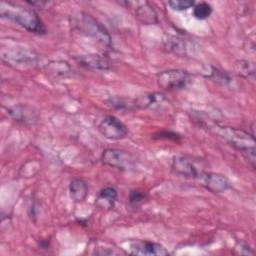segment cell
Returning <instances> with one entry per match:
<instances>
[{"mask_svg":"<svg viewBox=\"0 0 256 256\" xmlns=\"http://www.w3.org/2000/svg\"><path fill=\"white\" fill-rule=\"evenodd\" d=\"M166 102V98L162 93L153 92L139 96L134 101V106L142 109H158Z\"/></svg>","mask_w":256,"mask_h":256,"instance_id":"cell-12","label":"cell"},{"mask_svg":"<svg viewBox=\"0 0 256 256\" xmlns=\"http://www.w3.org/2000/svg\"><path fill=\"white\" fill-rule=\"evenodd\" d=\"M212 76L214 77V79H216L217 82H221L222 84H227L230 81V78L226 73H224L223 71H220L218 69H215V68H213Z\"/></svg>","mask_w":256,"mask_h":256,"instance_id":"cell-25","label":"cell"},{"mask_svg":"<svg viewBox=\"0 0 256 256\" xmlns=\"http://www.w3.org/2000/svg\"><path fill=\"white\" fill-rule=\"evenodd\" d=\"M98 129L105 138L110 140H120L125 138L128 134L126 125L113 115H108L103 118L99 123Z\"/></svg>","mask_w":256,"mask_h":256,"instance_id":"cell-6","label":"cell"},{"mask_svg":"<svg viewBox=\"0 0 256 256\" xmlns=\"http://www.w3.org/2000/svg\"><path fill=\"white\" fill-rule=\"evenodd\" d=\"M146 195L142 192V191H139V190H132L129 194V203L132 205V206H138L139 204H141L144 199H145Z\"/></svg>","mask_w":256,"mask_h":256,"instance_id":"cell-23","label":"cell"},{"mask_svg":"<svg viewBox=\"0 0 256 256\" xmlns=\"http://www.w3.org/2000/svg\"><path fill=\"white\" fill-rule=\"evenodd\" d=\"M75 60L79 65L91 70L106 71L111 68L110 62L108 61V59L98 54H87V55L76 56Z\"/></svg>","mask_w":256,"mask_h":256,"instance_id":"cell-11","label":"cell"},{"mask_svg":"<svg viewBox=\"0 0 256 256\" xmlns=\"http://www.w3.org/2000/svg\"><path fill=\"white\" fill-rule=\"evenodd\" d=\"M172 169L178 175L186 178H192L195 180H198L201 173L203 172L202 170L198 169L193 164V162L183 156H177L173 158Z\"/></svg>","mask_w":256,"mask_h":256,"instance_id":"cell-10","label":"cell"},{"mask_svg":"<svg viewBox=\"0 0 256 256\" xmlns=\"http://www.w3.org/2000/svg\"><path fill=\"white\" fill-rule=\"evenodd\" d=\"M46 71L54 77L63 78L73 74V69L65 61H52L46 65Z\"/></svg>","mask_w":256,"mask_h":256,"instance_id":"cell-16","label":"cell"},{"mask_svg":"<svg viewBox=\"0 0 256 256\" xmlns=\"http://www.w3.org/2000/svg\"><path fill=\"white\" fill-rule=\"evenodd\" d=\"M107 103L109 106H111L113 109L115 110H119V111H126V110H130L132 109V106H134L133 104H130L129 102H127L125 99L121 98V97H113L107 100Z\"/></svg>","mask_w":256,"mask_h":256,"instance_id":"cell-21","label":"cell"},{"mask_svg":"<svg viewBox=\"0 0 256 256\" xmlns=\"http://www.w3.org/2000/svg\"><path fill=\"white\" fill-rule=\"evenodd\" d=\"M129 250L130 253L141 256H163L169 254L163 245L148 240L131 241Z\"/></svg>","mask_w":256,"mask_h":256,"instance_id":"cell-8","label":"cell"},{"mask_svg":"<svg viewBox=\"0 0 256 256\" xmlns=\"http://www.w3.org/2000/svg\"><path fill=\"white\" fill-rule=\"evenodd\" d=\"M165 46L170 52L177 55H184L186 52L183 40L176 36H168V38L165 40Z\"/></svg>","mask_w":256,"mask_h":256,"instance_id":"cell-19","label":"cell"},{"mask_svg":"<svg viewBox=\"0 0 256 256\" xmlns=\"http://www.w3.org/2000/svg\"><path fill=\"white\" fill-rule=\"evenodd\" d=\"M190 75L182 69H169L157 75V84L164 90H180L187 86Z\"/></svg>","mask_w":256,"mask_h":256,"instance_id":"cell-3","label":"cell"},{"mask_svg":"<svg viewBox=\"0 0 256 256\" xmlns=\"http://www.w3.org/2000/svg\"><path fill=\"white\" fill-rule=\"evenodd\" d=\"M69 195L70 198L76 203L84 201L88 195L87 183L80 178L73 179L69 185Z\"/></svg>","mask_w":256,"mask_h":256,"instance_id":"cell-15","label":"cell"},{"mask_svg":"<svg viewBox=\"0 0 256 256\" xmlns=\"http://www.w3.org/2000/svg\"><path fill=\"white\" fill-rule=\"evenodd\" d=\"M0 8V14L2 17L14 21L27 31L39 35L46 33L45 25L34 10L10 2H1Z\"/></svg>","mask_w":256,"mask_h":256,"instance_id":"cell-1","label":"cell"},{"mask_svg":"<svg viewBox=\"0 0 256 256\" xmlns=\"http://www.w3.org/2000/svg\"><path fill=\"white\" fill-rule=\"evenodd\" d=\"M118 193L115 188L113 187H105L101 189L96 197L95 200V205L98 208L104 209V210H110L114 207L115 202L117 200Z\"/></svg>","mask_w":256,"mask_h":256,"instance_id":"cell-14","label":"cell"},{"mask_svg":"<svg viewBox=\"0 0 256 256\" xmlns=\"http://www.w3.org/2000/svg\"><path fill=\"white\" fill-rule=\"evenodd\" d=\"M79 26L81 31H83V33H85L86 35L92 37L93 39H95L96 41L100 42L105 46H110L111 37L109 33L92 16L86 13H82L80 17Z\"/></svg>","mask_w":256,"mask_h":256,"instance_id":"cell-4","label":"cell"},{"mask_svg":"<svg viewBox=\"0 0 256 256\" xmlns=\"http://www.w3.org/2000/svg\"><path fill=\"white\" fill-rule=\"evenodd\" d=\"M136 16L143 24L151 25L157 23V14L148 3H142L141 6L137 7Z\"/></svg>","mask_w":256,"mask_h":256,"instance_id":"cell-17","label":"cell"},{"mask_svg":"<svg viewBox=\"0 0 256 256\" xmlns=\"http://www.w3.org/2000/svg\"><path fill=\"white\" fill-rule=\"evenodd\" d=\"M235 250H237V253L239 254H246V255L253 254V251L251 250V248L246 244H240L239 248H235Z\"/></svg>","mask_w":256,"mask_h":256,"instance_id":"cell-26","label":"cell"},{"mask_svg":"<svg viewBox=\"0 0 256 256\" xmlns=\"http://www.w3.org/2000/svg\"><path fill=\"white\" fill-rule=\"evenodd\" d=\"M101 160L104 165L119 170H129L133 165V158L129 153L115 148L105 149Z\"/></svg>","mask_w":256,"mask_h":256,"instance_id":"cell-7","label":"cell"},{"mask_svg":"<svg viewBox=\"0 0 256 256\" xmlns=\"http://www.w3.org/2000/svg\"><path fill=\"white\" fill-rule=\"evenodd\" d=\"M8 114L18 122H21L26 125H32L36 122V114L32 108L24 105L13 106L8 109Z\"/></svg>","mask_w":256,"mask_h":256,"instance_id":"cell-13","label":"cell"},{"mask_svg":"<svg viewBox=\"0 0 256 256\" xmlns=\"http://www.w3.org/2000/svg\"><path fill=\"white\" fill-rule=\"evenodd\" d=\"M92 254L96 255H118V254H125V252L118 250L117 248H95Z\"/></svg>","mask_w":256,"mask_h":256,"instance_id":"cell-24","label":"cell"},{"mask_svg":"<svg viewBox=\"0 0 256 256\" xmlns=\"http://www.w3.org/2000/svg\"><path fill=\"white\" fill-rule=\"evenodd\" d=\"M198 181L202 186L213 193H222L231 187L229 180L218 173L203 171L198 178Z\"/></svg>","mask_w":256,"mask_h":256,"instance_id":"cell-9","label":"cell"},{"mask_svg":"<svg viewBox=\"0 0 256 256\" xmlns=\"http://www.w3.org/2000/svg\"><path fill=\"white\" fill-rule=\"evenodd\" d=\"M2 60L7 65L13 66L15 68H26L34 66L38 61V57L34 52L26 49H13L3 51Z\"/></svg>","mask_w":256,"mask_h":256,"instance_id":"cell-5","label":"cell"},{"mask_svg":"<svg viewBox=\"0 0 256 256\" xmlns=\"http://www.w3.org/2000/svg\"><path fill=\"white\" fill-rule=\"evenodd\" d=\"M238 75L244 78H253L255 75V64L250 60H239L235 64Z\"/></svg>","mask_w":256,"mask_h":256,"instance_id":"cell-18","label":"cell"},{"mask_svg":"<svg viewBox=\"0 0 256 256\" xmlns=\"http://www.w3.org/2000/svg\"><path fill=\"white\" fill-rule=\"evenodd\" d=\"M194 1L192 0H172L168 2L171 9L176 11H184L194 6Z\"/></svg>","mask_w":256,"mask_h":256,"instance_id":"cell-22","label":"cell"},{"mask_svg":"<svg viewBox=\"0 0 256 256\" xmlns=\"http://www.w3.org/2000/svg\"><path fill=\"white\" fill-rule=\"evenodd\" d=\"M215 131L218 137H220L235 149L241 151L251 163L252 167H255L256 149L253 135H250L248 132L241 129L220 125H216Z\"/></svg>","mask_w":256,"mask_h":256,"instance_id":"cell-2","label":"cell"},{"mask_svg":"<svg viewBox=\"0 0 256 256\" xmlns=\"http://www.w3.org/2000/svg\"><path fill=\"white\" fill-rule=\"evenodd\" d=\"M212 13V7L206 2H200L193 6V16L198 20L208 18Z\"/></svg>","mask_w":256,"mask_h":256,"instance_id":"cell-20","label":"cell"}]
</instances>
